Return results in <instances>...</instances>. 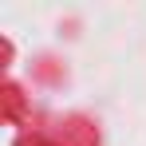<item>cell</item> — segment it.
<instances>
[]
</instances>
